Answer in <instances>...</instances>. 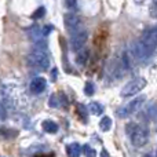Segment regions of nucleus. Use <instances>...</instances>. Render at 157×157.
Listing matches in <instances>:
<instances>
[{"mask_svg":"<svg viewBox=\"0 0 157 157\" xmlns=\"http://www.w3.org/2000/svg\"><path fill=\"white\" fill-rule=\"evenodd\" d=\"M81 152H83V155H86V156H97V152H95L90 145H84Z\"/></svg>","mask_w":157,"mask_h":157,"instance_id":"dca6fc26","label":"nucleus"},{"mask_svg":"<svg viewBox=\"0 0 157 157\" xmlns=\"http://www.w3.org/2000/svg\"><path fill=\"white\" fill-rule=\"evenodd\" d=\"M63 24H65L66 29H68L71 33H73L75 30L80 29V28L83 26L81 19L78 18L76 14H72V13H68L63 15Z\"/></svg>","mask_w":157,"mask_h":157,"instance_id":"423d86ee","label":"nucleus"},{"mask_svg":"<svg viewBox=\"0 0 157 157\" xmlns=\"http://www.w3.org/2000/svg\"><path fill=\"white\" fill-rule=\"evenodd\" d=\"M77 112H78V114L83 117V120H87V109H86V106L81 105V103H78L77 105Z\"/></svg>","mask_w":157,"mask_h":157,"instance_id":"a211bd4d","label":"nucleus"},{"mask_svg":"<svg viewBox=\"0 0 157 157\" xmlns=\"http://www.w3.org/2000/svg\"><path fill=\"white\" fill-rule=\"evenodd\" d=\"M88 57H90L88 48H84V47H83L81 50H78V51H77L76 62H77L80 66H84V65H86V62H87V59H88Z\"/></svg>","mask_w":157,"mask_h":157,"instance_id":"1a4fd4ad","label":"nucleus"},{"mask_svg":"<svg viewBox=\"0 0 157 157\" xmlns=\"http://www.w3.org/2000/svg\"><path fill=\"white\" fill-rule=\"evenodd\" d=\"M63 6L68 10H75L77 7V0H63Z\"/></svg>","mask_w":157,"mask_h":157,"instance_id":"f3484780","label":"nucleus"},{"mask_svg":"<svg viewBox=\"0 0 157 157\" xmlns=\"http://www.w3.org/2000/svg\"><path fill=\"white\" fill-rule=\"evenodd\" d=\"M63 94H52L51 97H50V101H48V105L51 106V108H58V106L61 105V103H62V99H63Z\"/></svg>","mask_w":157,"mask_h":157,"instance_id":"f8f14e48","label":"nucleus"},{"mask_svg":"<svg viewBox=\"0 0 157 157\" xmlns=\"http://www.w3.org/2000/svg\"><path fill=\"white\" fill-rule=\"evenodd\" d=\"M146 101V97L145 95H141V97H136L135 99L130 101L127 105L121 106V108L117 110V116L121 117V119H125V117L131 116V114L136 113V112L141 109V106L144 105V102Z\"/></svg>","mask_w":157,"mask_h":157,"instance_id":"20e7f679","label":"nucleus"},{"mask_svg":"<svg viewBox=\"0 0 157 157\" xmlns=\"http://www.w3.org/2000/svg\"><path fill=\"white\" fill-rule=\"evenodd\" d=\"M95 92V86L92 81H87L86 86H84V94L87 95V97H91L92 94Z\"/></svg>","mask_w":157,"mask_h":157,"instance_id":"4468645a","label":"nucleus"},{"mask_svg":"<svg viewBox=\"0 0 157 157\" xmlns=\"http://www.w3.org/2000/svg\"><path fill=\"white\" fill-rule=\"evenodd\" d=\"M52 30H54V25H44V26H41V33H43L46 37L52 32Z\"/></svg>","mask_w":157,"mask_h":157,"instance_id":"6ab92c4d","label":"nucleus"},{"mask_svg":"<svg viewBox=\"0 0 157 157\" xmlns=\"http://www.w3.org/2000/svg\"><path fill=\"white\" fill-rule=\"evenodd\" d=\"M149 113H150V117H152V119H157V106H150Z\"/></svg>","mask_w":157,"mask_h":157,"instance_id":"412c9836","label":"nucleus"},{"mask_svg":"<svg viewBox=\"0 0 157 157\" xmlns=\"http://www.w3.org/2000/svg\"><path fill=\"white\" fill-rule=\"evenodd\" d=\"M28 63H29L30 68H33L37 72L47 71L50 66V57L47 54L46 48L35 47L28 55Z\"/></svg>","mask_w":157,"mask_h":157,"instance_id":"f257e3e1","label":"nucleus"},{"mask_svg":"<svg viewBox=\"0 0 157 157\" xmlns=\"http://www.w3.org/2000/svg\"><path fill=\"white\" fill-rule=\"evenodd\" d=\"M150 15L153 18H157V0H153L152 6H150Z\"/></svg>","mask_w":157,"mask_h":157,"instance_id":"aec40b11","label":"nucleus"},{"mask_svg":"<svg viewBox=\"0 0 157 157\" xmlns=\"http://www.w3.org/2000/svg\"><path fill=\"white\" fill-rule=\"evenodd\" d=\"M44 14H46V8L41 6V7H39L37 10L32 14V18L33 19H40V18H43V17H44Z\"/></svg>","mask_w":157,"mask_h":157,"instance_id":"2eb2a0df","label":"nucleus"},{"mask_svg":"<svg viewBox=\"0 0 157 157\" xmlns=\"http://www.w3.org/2000/svg\"><path fill=\"white\" fill-rule=\"evenodd\" d=\"M81 150H83V146H81V145H78L77 142L69 144L68 146H66V153H68L69 156H72V157H77V156H80L81 153H83Z\"/></svg>","mask_w":157,"mask_h":157,"instance_id":"6e6552de","label":"nucleus"},{"mask_svg":"<svg viewBox=\"0 0 157 157\" xmlns=\"http://www.w3.org/2000/svg\"><path fill=\"white\" fill-rule=\"evenodd\" d=\"M47 87V80L44 77H35L29 84V90L33 94H41Z\"/></svg>","mask_w":157,"mask_h":157,"instance_id":"0eeeda50","label":"nucleus"},{"mask_svg":"<svg viewBox=\"0 0 157 157\" xmlns=\"http://www.w3.org/2000/svg\"><path fill=\"white\" fill-rule=\"evenodd\" d=\"M108 155H109V153H108V152H106V150H103V152H102V153H101V156H108Z\"/></svg>","mask_w":157,"mask_h":157,"instance_id":"4be33fe9","label":"nucleus"},{"mask_svg":"<svg viewBox=\"0 0 157 157\" xmlns=\"http://www.w3.org/2000/svg\"><path fill=\"white\" fill-rule=\"evenodd\" d=\"M87 39H88V33H87L86 28L81 26L80 29L75 30V32L72 33V37H71V48L73 50V51L77 52L78 50H81L84 46H86Z\"/></svg>","mask_w":157,"mask_h":157,"instance_id":"39448f33","label":"nucleus"},{"mask_svg":"<svg viewBox=\"0 0 157 157\" xmlns=\"http://www.w3.org/2000/svg\"><path fill=\"white\" fill-rule=\"evenodd\" d=\"M88 110L91 114H94V116H99V114L103 113V106L101 105L99 102H91L88 106Z\"/></svg>","mask_w":157,"mask_h":157,"instance_id":"9b49d317","label":"nucleus"},{"mask_svg":"<svg viewBox=\"0 0 157 157\" xmlns=\"http://www.w3.org/2000/svg\"><path fill=\"white\" fill-rule=\"evenodd\" d=\"M145 87H146V78H144V77H135V78H132L131 81H128V83L125 84L124 87H123L120 95H121L123 98L132 97V95L141 92L142 90L145 88Z\"/></svg>","mask_w":157,"mask_h":157,"instance_id":"7ed1b4c3","label":"nucleus"},{"mask_svg":"<svg viewBox=\"0 0 157 157\" xmlns=\"http://www.w3.org/2000/svg\"><path fill=\"white\" fill-rule=\"evenodd\" d=\"M125 131L130 135L131 144L135 147H142L149 141V131L144 125H138L136 123H130L125 127Z\"/></svg>","mask_w":157,"mask_h":157,"instance_id":"f03ea898","label":"nucleus"},{"mask_svg":"<svg viewBox=\"0 0 157 157\" xmlns=\"http://www.w3.org/2000/svg\"><path fill=\"white\" fill-rule=\"evenodd\" d=\"M41 127H43V130L48 134H55L58 131V128H59L57 123L52 121V120H44L43 124H41Z\"/></svg>","mask_w":157,"mask_h":157,"instance_id":"9d476101","label":"nucleus"},{"mask_svg":"<svg viewBox=\"0 0 157 157\" xmlns=\"http://www.w3.org/2000/svg\"><path fill=\"white\" fill-rule=\"evenodd\" d=\"M99 128L101 131H103V132H108V131H110L112 128V119L108 116L102 117V120L99 121Z\"/></svg>","mask_w":157,"mask_h":157,"instance_id":"ddd939ff","label":"nucleus"}]
</instances>
